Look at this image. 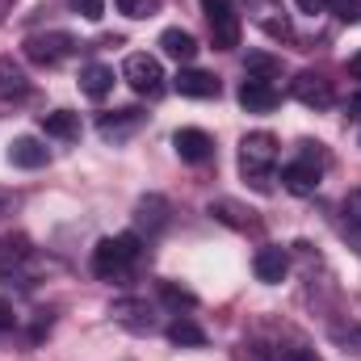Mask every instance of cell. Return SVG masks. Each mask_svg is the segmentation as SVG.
I'll return each mask as SVG.
<instances>
[{"mask_svg":"<svg viewBox=\"0 0 361 361\" xmlns=\"http://www.w3.org/2000/svg\"><path fill=\"white\" fill-rule=\"evenodd\" d=\"M281 361H319V353H315V349H302V345H298V349H286V353H281Z\"/></svg>","mask_w":361,"mask_h":361,"instance_id":"cell-29","label":"cell"},{"mask_svg":"<svg viewBox=\"0 0 361 361\" xmlns=\"http://www.w3.org/2000/svg\"><path fill=\"white\" fill-rule=\"evenodd\" d=\"M42 130L55 135V139H76L80 135V118L68 114V109H55V114H42Z\"/></svg>","mask_w":361,"mask_h":361,"instance_id":"cell-19","label":"cell"},{"mask_svg":"<svg viewBox=\"0 0 361 361\" xmlns=\"http://www.w3.org/2000/svg\"><path fill=\"white\" fill-rule=\"evenodd\" d=\"M341 210H345V223H349V227L361 235V189L345 193V206H341Z\"/></svg>","mask_w":361,"mask_h":361,"instance_id":"cell-25","label":"cell"},{"mask_svg":"<svg viewBox=\"0 0 361 361\" xmlns=\"http://www.w3.org/2000/svg\"><path fill=\"white\" fill-rule=\"evenodd\" d=\"M118 4V13L122 17H135V21H143V17H156L160 13V0H114Z\"/></svg>","mask_w":361,"mask_h":361,"instance_id":"cell-22","label":"cell"},{"mask_svg":"<svg viewBox=\"0 0 361 361\" xmlns=\"http://www.w3.org/2000/svg\"><path fill=\"white\" fill-rule=\"evenodd\" d=\"M25 92H30V76L21 72V63L0 55V101H21Z\"/></svg>","mask_w":361,"mask_h":361,"instance_id":"cell-14","label":"cell"},{"mask_svg":"<svg viewBox=\"0 0 361 361\" xmlns=\"http://www.w3.org/2000/svg\"><path fill=\"white\" fill-rule=\"evenodd\" d=\"M80 92L92 97V101H105V97L114 92V68H105V63H85V68H80Z\"/></svg>","mask_w":361,"mask_h":361,"instance_id":"cell-13","label":"cell"},{"mask_svg":"<svg viewBox=\"0 0 361 361\" xmlns=\"http://www.w3.org/2000/svg\"><path fill=\"white\" fill-rule=\"evenodd\" d=\"M177 92L180 97H193V101H206V97H219V80L210 72H197V68H185L177 76Z\"/></svg>","mask_w":361,"mask_h":361,"instance_id":"cell-15","label":"cell"},{"mask_svg":"<svg viewBox=\"0 0 361 361\" xmlns=\"http://www.w3.org/2000/svg\"><path fill=\"white\" fill-rule=\"evenodd\" d=\"M294 4H298V8H302V13H311V17H315V13H324V8H328V0H294Z\"/></svg>","mask_w":361,"mask_h":361,"instance_id":"cell-33","label":"cell"},{"mask_svg":"<svg viewBox=\"0 0 361 361\" xmlns=\"http://www.w3.org/2000/svg\"><path fill=\"white\" fill-rule=\"evenodd\" d=\"M72 4H76V13H80V17H89V21H97V17H101V8H105V0H72Z\"/></svg>","mask_w":361,"mask_h":361,"instance_id":"cell-27","label":"cell"},{"mask_svg":"<svg viewBox=\"0 0 361 361\" xmlns=\"http://www.w3.org/2000/svg\"><path fill=\"white\" fill-rule=\"evenodd\" d=\"M164 298H169L173 307H193V294H185V290H177V286H164Z\"/></svg>","mask_w":361,"mask_h":361,"instance_id":"cell-28","label":"cell"},{"mask_svg":"<svg viewBox=\"0 0 361 361\" xmlns=\"http://www.w3.org/2000/svg\"><path fill=\"white\" fill-rule=\"evenodd\" d=\"M257 21H261V25H265V30H269L273 38H294V30H290V21H286V17H277V13H273V8H265V13H261V17H257Z\"/></svg>","mask_w":361,"mask_h":361,"instance_id":"cell-24","label":"cell"},{"mask_svg":"<svg viewBox=\"0 0 361 361\" xmlns=\"http://www.w3.org/2000/svg\"><path fill=\"white\" fill-rule=\"evenodd\" d=\"M240 105L248 109V114H269L273 105H277V89H273V80H244L240 85Z\"/></svg>","mask_w":361,"mask_h":361,"instance_id":"cell-11","label":"cell"},{"mask_svg":"<svg viewBox=\"0 0 361 361\" xmlns=\"http://www.w3.org/2000/svg\"><path fill=\"white\" fill-rule=\"evenodd\" d=\"M202 13H206V25H210V38L219 51H235L240 47V13L231 0H202Z\"/></svg>","mask_w":361,"mask_h":361,"instance_id":"cell-5","label":"cell"},{"mask_svg":"<svg viewBox=\"0 0 361 361\" xmlns=\"http://www.w3.org/2000/svg\"><path fill=\"white\" fill-rule=\"evenodd\" d=\"M273 164H277V139H273L269 130L244 135V143H240V173H244V180H252L261 193H269Z\"/></svg>","mask_w":361,"mask_h":361,"instance_id":"cell-1","label":"cell"},{"mask_svg":"<svg viewBox=\"0 0 361 361\" xmlns=\"http://www.w3.org/2000/svg\"><path fill=\"white\" fill-rule=\"evenodd\" d=\"M332 341H336L345 353H357V357H361V324H349V328H332Z\"/></svg>","mask_w":361,"mask_h":361,"instance_id":"cell-23","label":"cell"},{"mask_svg":"<svg viewBox=\"0 0 361 361\" xmlns=\"http://www.w3.org/2000/svg\"><path fill=\"white\" fill-rule=\"evenodd\" d=\"M160 47H164V55L177 59V63H193V59H197V38H193L189 30H180V25H173V30L160 34Z\"/></svg>","mask_w":361,"mask_h":361,"instance_id":"cell-12","label":"cell"},{"mask_svg":"<svg viewBox=\"0 0 361 361\" xmlns=\"http://www.w3.org/2000/svg\"><path fill=\"white\" fill-rule=\"evenodd\" d=\"M173 147H177L180 160H189V164H206L210 156H214V139L206 135V130H197V126H185L173 135Z\"/></svg>","mask_w":361,"mask_h":361,"instance_id":"cell-8","label":"cell"},{"mask_svg":"<svg viewBox=\"0 0 361 361\" xmlns=\"http://www.w3.org/2000/svg\"><path fill=\"white\" fill-rule=\"evenodd\" d=\"M349 76H353V80H361V51L349 59Z\"/></svg>","mask_w":361,"mask_h":361,"instance_id":"cell-34","label":"cell"},{"mask_svg":"<svg viewBox=\"0 0 361 361\" xmlns=\"http://www.w3.org/2000/svg\"><path fill=\"white\" fill-rule=\"evenodd\" d=\"M17 324V315H13V302L8 298H0V332H8Z\"/></svg>","mask_w":361,"mask_h":361,"instance_id":"cell-30","label":"cell"},{"mask_svg":"<svg viewBox=\"0 0 361 361\" xmlns=\"http://www.w3.org/2000/svg\"><path fill=\"white\" fill-rule=\"evenodd\" d=\"M47 160H51V152L34 135H21V139L8 143V164H17V169H42Z\"/></svg>","mask_w":361,"mask_h":361,"instance_id":"cell-10","label":"cell"},{"mask_svg":"<svg viewBox=\"0 0 361 361\" xmlns=\"http://www.w3.org/2000/svg\"><path fill=\"white\" fill-rule=\"evenodd\" d=\"M290 92H294V101H302L307 109H328V105H332V85H328L319 72H302V76H294Z\"/></svg>","mask_w":361,"mask_h":361,"instance_id":"cell-7","label":"cell"},{"mask_svg":"<svg viewBox=\"0 0 361 361\" xmlns=\"http://www.w3.org/2000/svg\"><path fill=\"white\" fill-rule=\"evenodd\" d=\"M13 206H17V193H13V189H0V219L13 214Z\"/></svg>","mask_w":361,"mask_h":361,"instance_id":"cell-31","label":"cell"},{"mask_svg":"<svg viewBox=\"0 0 361 361\" xmlns=\"http://www.w3.org/2000/svg\"><path fill=\"white\" fill-rule=\"evenodd\" d=\"M122 80H126L135 92H143V97H156V92L164 89V68H160L156 55L139 51V55H126V63H122Z\"/></svg>","mask_w":361,"mask_h":361,"instance_id":"cell-6","label":"cell"},{"mask_svg":"<svg viewBox=\"0 0 361 361\" xmlns=\"http://www.w3.org/2000/svg\"><path fill=\"white\" fill-rule=\"evenodd\" d=\"M143 126V114L139 109H118V114H101V122H97V130L105 135V139H126L130 130H139Z\"/></svg>","mask_w":361,"mask_h":361,"instance_id":"cell-16","label":"cell"},{"mask_svg":"<svg viewBox=\"0 0 361 361\" xmlns=\"http://www.w3.org/2000/svg\"><path fill=\"white\" fill-rule=\"evenodd\" d=\"M169 341H173V345H180V349H197V345H206V332H202L189 315H180V319H173V324H169Z\"/></svg>","mask_w":361,"mask_h":361,"instance_id":"cell-20","label":"cell"},{"mask_svg":"<svg viewBox=\"0 0 361 361\" xmlns=\"http://www.w3.org/2000/svg\"><path fill=\"white\" fill-rule=\"evenodd\" d=\"M164 223H169V202L160 193H147V197L135 202V227L139 231L156 235V231H164Z\"/></svg>","mask_w":361,"mask_h":361,"instance_id":"cell-9","label":"cell"},{"mask_svg":"<svg viewBox=\"0 0 361 361\" xmlns=\"http://www.w3.org/2000/svg\"><path fill=\"white\" fill-rule=\"evenodd\" d=\"M76 38L68 34V30H47V34H30L25 42H21V51H25V59L30 63H38V68H55V63H63V59H72L76 55Z\"/></svg>","mask_w":361,"mask_h":361,"instance_id":"cell-3","label":"cell"},{"mask_svg":"<svg viewBox=\"0 0 361 361\" xmlns=\"http://www.w3.org/2000/svg\"><path fill=\"white\" fill-rule=\"evenodd\" d=\"M277 72H281V63H277L273 55H261V51L248 55V76H252V80H273Z\"/></svg>","mask_w":361,"mask_h":361,"instance_id":"cell-21","label":"cell"},{"mask_svg":"<svg viewBox=\"0 0 361 361\" xmlns=\"http://www.w3.org/2000/svg\"><path fill=\"white\" fill-rule=\"evenodd\" d=\"M235 361H265V353H261V345H244V349L235 353Z\"/></svg>","mask_w":361,"mask_h":361,"instance_id":"cell-32","label":"cell"},{"mask_svg":"<svg viewBox=\"0 0 361 361\" xmlns=\"http://www.w3.org/2000/svg\"><path fill=\"white\" fill-rule=\"evenodd\" d=\"M315 143H302V156L298 160H290L286 169H281V185L290 189V193H298V197H307V193H315L319 189V180H324V156L319 152H311Z\"/></svg>","mask_w":361,"mask_h":361,"instance_id":"cell-4","label":"cell"},{"mask_svg":"<svg viewBox=\"0 0 361 361\" xmlns=\"http://www.w3.org/2000/svg\"><path fill=\"white\" fill-rule=\"evenodd\" d=\"M252 269H257V277H261L265 286H277V281L286 277V269H290V261H286L281 248H261V252L252 257Z\"/></svg>","mask_w":361,"mask_h":361,"instance_id":"cell-17","label":"cell"},{"mask_svg":"<svg viewBox=\"0 0 361 361\" xmlns=\"http://www.w3.org/2000/svg\"><path fill=\"white\" fill-rule=\"evenodd\" d=\"M135 257H139V235H105L97 248H92V273L97 277H105V281H114V277H122V273L135 265Z\"/></svg>","mask_w":361,"mask_h":361,"instance_id":"cell-2","label":"cell"},{"mask_svg":"<svg viewBox=\"0 0 361 361\" xmlns=\"http://www.w3.org/2000/svg\"><path fill=\"white\" fill-rule=\"evenodd\" d=\"M114 319L126 324L130 332H152V328H156V324H152V311H147L143 302H118V307H114Z\"/></svg>","mask_w":361,"mask_h":361,"instance_id":"cell-18","label":"cell"},{"mask_svg":"<svg viewBox=\"0 0 361 361\" xmlns=\"http://www.w3.org/2000/svg\"><path fill=\"white\" fill-rule=\"evenodd\" d=\"M328 8H332L341 21H361V0H328Z\"/></svg>","mask_w":361,"mask_h":361,"instance_id":"cell-26","label":"cell"}]
</instances>
